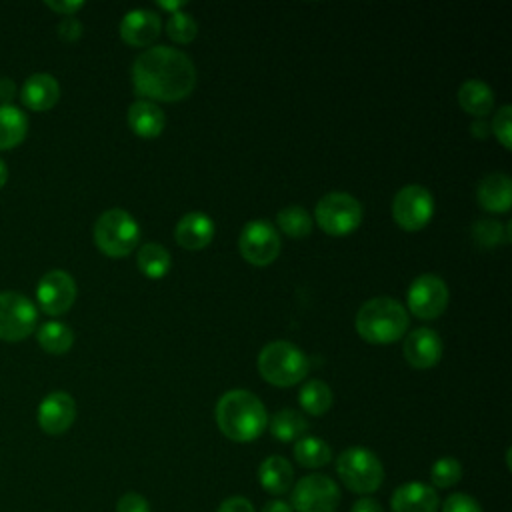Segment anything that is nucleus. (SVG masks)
<instances>
[{"mask_svg": "<svg viewBox=\"0 0 512 512\" xmlns=\"http://www.w3.org/2000/svg\"><path fill=\"white\" fill-rule=\"evenodd\" d=\"M132 84L138 96L158 102H178L194 90L196 68L182 50L152 46L134 60Z\"/></svg>", "mask_w": 512, "mask_h": 512, "instance_id": "f257e3e1", "label": "nucleus"}, {"mask_svg": "<svg viewBox=\"0 0 512 512\" xmlns=\"http://www.w3.org/2000/svg\"><path fill=\"white\" fill-rule=\"evenodd\" d=\"M216 424L232 442H252L268 426V414L260 398L248 390H228L218 398Z\"/></svg>", "mask_w": 512, "mask_h": 512, "instance_id": "f03ea898", "label": "nucleus"}, {"mask_svg": "<svg viewBox=\"0 0 512 512\" xmlns=\"http://www.w3.org/2000/svg\"><path fill=\"white\" fill-rule=\"evenodd\" d=\"M408 322L406 308L390 296L370 298L356 312V332L370 344H392L400 340L408 330Z\"/></svg>", "mask_w": 512, "mask_h": 512, "instance_id": "7ed1b4c3", "label": "nucleus"}, {"mask_svg": "<svg viewBox=\"0 0 512 512\" xmlns=\"http://www.w3.org/2000/svg\"><path fill=\"white\" fill-rule=\"evenodd\" d=\"M260 376L274 386H294L308 374L306 354L288 340L268 342L258 354Z\"/></svg>", "mask_w": 512, "mask_h": 512, "instance_id": "20e7f679", "label": "nucleus"}, {"mask_svg": "<svg viewBox=\"0 0 512 512\" xmlns=\"http://www.w3.org/2000/svg\"><path fill=\"white\" fill-rule=\"evenodd\" d=\"M140 242V226L122 208L102 212L94 224V244L110 258L128 256Z\"/></svg>", "mask_w": 512, "mask_h": 512, "instance_id": "39448f33", "label": "nucleus"}, {"mask_svg": "<svg viewBox=\"0 0 512 512\" xmlns=\"http://www.w3.org/2000/svg\"><path fill=\"white\" fill-rule=\"evenodd\" d=\"M336 472L344 486L356 494L376 492L384 480L382 462L364 446L346 448L336 460Z\"/></svg>", "mask_w": 512, "mask_h": 512, "instance_id": "423d86ee", "label": "nucleus"}, {"mask_svg": "<svg viewBox=\"0 0 512 512\" xmlns=\"http://www.w3.org/2000/svg\"><path fill=\"white\" fill-rule=\"evenodd\" d=\"M316 224L330 236L352 234L362 222V204L348 192H328L314 208Z\"/></svg>", "mask_w": 512, "mask_h": 512, "instance_id": "0eeeda50", "label": "nucleus"}, {"mask_svg": "<svg viewBox=\"0 0 512 512\" xmlns=\"http://www.w3.org/2000/svg\"><path fill=\"white\" fill-rule=\"evenodd\" d=\"M434 216V196L426 186L408 184L392 200L394 222L408 232L422 230Z\"/></svg>", "mask_w": 512, "mask_h": 512, "instance_id": "6e6552de", "label": "nucleus"}, {"mask_svg": "<svg viewBox=\"0 0 512 512\" xmlns=\"http://www.w3.org/2000/svg\"><path fill=\"white\" fill-rule=\"evenodd\" d=\"M242 258L254 266H268L280 254V234L268 220H250L238 236Z\"/></svg>", "mask_w": 512, "mask_h": 512, "instance_id": "1a4fd4ad", "label": "nucleus"}, {"mask_svg": "<svg viewBox=\"0 0 512 512\" xmlns=\"http://www.w3.org/2000/svg\"><path fill=\"white\" fill-rule=\"evenodd\" d=\"M36 322L38 310L30 298L18 292H0V340H24L34 332Z\"/></svg>", "mask_w": 512, "mask_h": 512, "instance_id": "9d476101", "label": "nucleus"}, {"mask_svg": "<svg viewBox=\"0 0 512 512\" xmlns=\"http://www.w3.org/2000/svg\"><path fill=\"white\" fill-rule=\"evenodd\" d=\"M340 502L336 482L324 474H308L296 482L290 506L296 512H334Z\"/></svg>", "mask_w": 512, "mask_h": 512, "instance_id": "9b49d317", "label": "nucleus"}, {"mask_svg": "<svg viewBox=\"0 0 512 512\" xmlns=\"http://www.w3.org/2000/svg\"><path fill=\"white\" fill-rule=\"evenodd\" d=\"M448 298V286L436 274H420L418 278L412 280L406 294L408 310L420 320H434L440 314H444Z\"/></svg>", "mask_w": 512, "mask_h": 512, "instance_id": "f8f14e48", "label": "nucleus"}, {"mask_svg": "<svg viewBox=\"0 0 512 512\" xmlns=\"http://www.w3.org/2000/svg\"><path fill=\"white\" fill-rule=\"evenodd\" d=\"M36 298L42 312L60 316L68 312L76 300V282L66 270H50L40 278L36 286Z\"/></svg>", "mask_w": 512, "mask_h": 512, "instance_id": "ddd939ff", "label": "nucleus"}, {"mask_svg": "<svg viewBox=\"0 0 512 512\" xmlns=\"http://www.w3.org/2000/svg\"><path fill=\"white\" fill-rule=\"evenodd\" d=\"M76 418V402L68 392H50L38 406V426L50 434H64Z\"/></svg>", "mask_w": 512, "mask_h": 512, "instance_id": "4468645a", "label": "nucleus"}, {"mask_svg": "<svg viewBox=\"0 0 512 512\" xmlns=\"http://www.w3.org/2000/svg\"><path fill=\"white\" fill-rule=\"evenodd\" d=\"M404 358L412 368L428 370L442 358V340L432 328H416L404 338Z\"/></svg>", "mask_w": 512, "mask_h": 512, "instance_id": "2eb2a0df", "label": "nucleus"}, {"mask_svg": "<svg viewBox=\"0 0 512 512\" xmlns=\"http://www.w3.org/2000/svg\"><path fill=\"white\" fill-rule=\"evenodd\" d=\"M160 16L148 8H136L124 14L120 22V36L128 46L144 48L152 44L160 34Z\"/></svg>", "mask_w": 512, "mask_h": 512, "instance_id": "dca6fc26", "label": "nucleus"}, {"mask_svg": "<svg viewBox=\"0 0 512 512\" xmlns=\"http://www.w3.org/2000/svg\"><path fill=\"white\" fill-rule=\"evenodd\" d=\"M60 98V84L52 74L36 72L28 76L20 90V100L26 108L44 112L50 110Z\"/></svg>", "mask_w": 512, "mask_h": 512, "instance_id": "f3484780", "label": "nucleus"}, {"mask_svg": "<svg viewBox=\"0 0 512 512\" xmlns=\"http://www.w3.org/2000/svg\"><path fill=\"white\" fill-rule=\"evenodd\" d=\"M174 238L186 250H202L214 238V220L204 212H188L178 220Z\"/></svg>", "mask_w": 512, "mask_h": 512, "instance_id": "a211bd4d", "label": "nucleus"}, {"mask_svg": "<svg viewBox=\"0 0 512 512\" xmlns=\"http://www.w3.org/2000/svg\"><path fill=\"white\" fill-rule=\"evenodd\" d=\"M478 204L496 214H504L510 210L512 204V182L510 176L504 172H492L486 174L476 188Z\"/></svg>", "mask_w": 512, "mask_h": 512, "instance_id": "6ab92c4d", "label": "nucleus"}, {"mask_svg": "<svg viewBox=\"0 0 512 512\" xmlns=\"http://www.w3.org/2000/svg\"><path fill=\"white\" fill-rule=\"evenodd\" d=\"M392 512H436L438 494L424 482H406L392 494Z\"/></svg>", "mask_w": 512, "mask_h": 512, "instance_id": "aec40b11", "label": "nucleus"}, {"mask_svg": "<svg viewBox=\"0 0 512 512\" xmlns=\"http://www.w3.org/2000/svg\"><path fill=\"white\" fill-rule=\"evenodd\" d=\"M130 130L140 138H156L162 134L166 118L164 112L150 100H134L126 114Z\"/></svg>", "mask_w": 512, "mask_h": 512, "instance_id": "412c9836", "label": "nucleus"}, {"mask_svg": "<svg viewBox=\"0 0 512 512\" xmlns=\"http://www.w3.org/2000/svg\"><path fill=\"white\" fill-rule=\"evenodd\" d=\"M292 478H294L292 466L282 456H268L266 460H262L258 468V480L262 488L276 496L286 494L292 488Z\"/></svg>", "mask_w": 512, "mask_h": 512, "instance_id": "4be33fe9", "label": "nucleus"}, {"mask_svg": "<svg viewBox=\"0 0 512 512\" xmlns=\"http://www.w3.org/2000/svg\"><path fill=\"white\" fill-rule=\"evenodd\" d=\"M460 108L472 116H486L494 106V92L482 80H466L458 88Z\"/></svg>", "mask_w": 512, "mask_h": 512, "instance_id": "5701e85b", "label": "nucleus"}, {"mask_svg": "<svg viewBox=\"0 0 512 512\" xmlns=\"http://www.w3.org/2000/svg\"><path fill=\"white\" fill-rule=\"evenodd\" d=\"M26 132V114L12 104H0V150L18 146L26 138Z\"/></svg>", "mask_w": 512, "mask_h": 512, "instance_id": "b1692460", "label": "nucleus"}, {"mask_svg": "<svg viewBox=\"0 0 512 512\" xmlns=\"http://www.w3.org/2000/svg\"><path fill=\"white\" fill-rule=\"evenodd\" d=\"M136 262H138V270L146 278H152V280L164 278L172 268L170 252L156 242L142 244L138 250V256H136Z\"/></svg>", "mask_w": 512, "mask_h": 512, "instance_id": "393cba45", "label": "nucleus"}, {"mask_svg": "<svg viewBox=\"0 0 512 512\" xmlns=\"http://www.w3.org/2000/svg\"><path fill=\"white\" fill-rule=\"evenodd\" d=\"M38 344L48 354H66L74 344V332L70 326L58 320L44 322L36 332Z\"/></svg>", "mask_w": 512, "mask_h": 512, "instance_id": "a878e982", "label": "nucleus"}, {"mask_svg": "<svg viewBox=\"0 0 512 512\" xmlns=\"http://www.w3.org/2000/svg\"><path fill=\"white\" fill-rule=\"evenodd\" d=\"M308 430V420L298 410H278L270 420V432L280 442H292L300 440Z\"/></svg>", "mask_w": 512, "mask_h": 512, "instance_id": "bb28decb", "label": "nucleus"}, {"mask_svg": "<svg viewBox=\"0 0 512 512\" xmlns=\"http://www.w3.org/2000/svg\"><path fill=\"white\" fill-rule=\"evenodd\" d=\"M332 400H334L332 390L322 380H308L298 392V402H300L302 410L310 416L326 414L332 406Z\"/></svg>", "mask_w": 512, "mask_h": 512, "instance_id": "cd10ccee", "label": "nucleus"}, {"mask_svg": "<svg viewBox=\"0 0 512 512\" xmlns=\"http://www.w3.org/2000/svg\"><path fill=\"white\" fill-rule=\"evenodd\" d=\"M294 458L304 468H320L332 460V450L322 438L302 436L294 444Z\"/></svg>", "mask_w": 512, "mask_h": 512, "instance_id": "c85d7f7f", "label": "nucleus"}, {"mask_svg": "<svg viewBox=\"0 0 512 512\" xmlns=\"http://www.w3.org/2000/svg\"><path fill=\"white\" fill-rule=\"evenodd\" d=\"M278 228L290 238H304L312 232V216L302 206H286L276 216Z\"/></svg>", "mask_w": 512, "mask_h": 512, "instance_id": "c756f323", "label": "nucleus"}, {"mask_svg": "<svg viewBox=\"0 0 512 512\" xmlns=\"http://www.w3.org/2000/svg\"><path fill=\"white\" fill-rule=\"evenodd\" d=\"M196 32H198V24L190 14L180 10L170 14L166 22V34L170 40H174L176 44H188L196 38Z\"/></svg>", "mask_w": 512, "mask_h": 512, "instance_id": "7c9ffc66", "label": "nucleus"}, {"mask_svg": "<svg viewBox=\"0 0 512 512\" xmlns=\"http://www.w3.org/2000/svg\"><path fill=\"white\" fill-rule=\"evenodd\" d=\"M472 238L486 248L498 246L502 242H508L510 238V228H504L500 222L496 220H478L472 226Z\"/></svg>", "mask_w": 512, "mask_h": 512, "instance_id": "2f4dec72", "label": "nucleus"}, {"mask_svg": "<svg viewBox=\"0 0 512 512\" xmlns=\"http://www.w3.org/2000/svg\"><path fill=\"white\" fill-rule=\"evenodd\" d=\"M430 478H432V484L438 488L454 486L462 478V464L452 456L438 458L430 468Z\"/></svg>", "mask_w": 512, "mask_h": 512, "instance_id": "473e14b6", "label": "nucleus"}, {"mask_svg": "<svg viewBox=\"0 0 512 512\" xmlns=\"http://www.w3.org/2000/svg\"><path fill=\"white\" fill-rule=\"evenodd\" d=\"M492 132L496 134V138L500 140V144L510 150L512 146V106L510 104H504L498 108L494 120H492Z\"/></svg>", "mask_w": 512, "mask_h": 512, "instance_id": "72a5a7b5", "label": "nucleus"}, {"mask_svg": "<svg viewBox=\"0 0 512 512\" xmlns=\"http://www.w3.org/2000/svg\"><path fill=\"white\" fill-rule=\"evenodd\" d=\"M442 512H482V508L472 496L462 494V492H454L444 500Z\"/></svg>", "mask_w": 512, "mask_h": 512, "instance_id": "f704fd0d", "label": "nucleus"}, {"mask_svg": "<svg viewBox=\"0 0 512 512\" xmlns=\"http://www.w3.org/2000/svg\"><path fill=\"white\" fill-rule=\"evenodd\" d=\"M116 512H150V506L142 494L128 492L118 500Z\"/></svg>", "mask_w": 512, "mask_h": 512, "instance_id": "c9c22d12", "label": "nucleus"}, {"mask_svg": "<svg viewBox=\"0 0 512 512\" xmlns=\"http://www.w3.org/2000/svg\"><path fill=\"white\" fill-rule=\"evenodd\" d=\"M58 36L66 42H74L82 36V24L78 22V18L74 16H66L60 20L58 24Z\"/></svg>", "mask_w": 512, "mask_h": 512, "instance_id": "e433bc0d", "label": "nucleus"}, {"mask_svg": "<svg viewBox=\"0 0 512 512\" xmlns=\"http://www.w3.org/2000/svg\"><path fill=\"white\" fill-rule=\"evenodd\" d=\"M218 512H254V506L244 496H230L220 504Z\"/></svg>", "mask_w": 512, "mask_h": 512, "instance_id": "4c0bfd02", "label": "nucleus"}, {"mask_svg": "<svg viewBox=\"0 0 512 512\" xmlns=\"http://www.w3.org/2000/svg\"><path fill=\"white\" fill-rule=\"evenodd\" d=\"M46 6L66 18V16H74L84 6V2L82 0H64V2L62 0H56V2L54 0H46Z\"/></svg>", "mask_w": 512, "mask_h": 512, "instance_id": "58836bf2", "label": "nucleus"}, {"mask_svg": "<svg viewBox=\"0 0 512 512\" xmlns=\"http://www.w3.org/2000/svg\"><path fill=\"white\" fill-rule=\"evenodd\" d=\"M14 96H16V84H14V80L2 76V78H0V104H10Z\"/></svg>", "mask_w": 512, "mask_h": 512, "instance_id": "ea45409f", "label": "nucleus"}, {"mask_svg": "<svg viewBox=\"0 0 512 512\" xmlns=\"http://www.w3.org/2000/svg\"><path fill=\"white\" fill-rule=\"evenodd\" d=\"M352 512H384V510H382V506H380L378 500L366 496V498H360V500L354 502Z\"/></svg>", "mask_w": 512, "mask_h": 512, "instance_id": "a19ab883", "label": "nucleus"}, {"mask_svg": "<svg viewBox=\"0 0 512 512\" xmlns=\"http://www.w3.org/2000/svg\"><path fill=\"white\" fill-rule=\"evenodd\" d=\"M262 512H292V506L282 500H270L262 506Z\"/></svg>", "mask_w": 512, "mask_h": 512, "instance_id": "79ce46f5", "label": "nucleus"}, {"mask_svg": "<svg viewBox=\"0 0 512 512\" xmlns=\"http://www.w3.org/2000/svg\"><path fill=\"white\" fill-rule=\"evenodd\" d=\"M488 128H490V126H488L484 120H476V122H472V126H470V130H472V134H474L476 138H486V136L490 134Z\"/></svg>", "mask_w": 512, "mask_h": 512, "instance_id": "37998d69", "label": "nucleus"}, {"mask_svg": "<svg viewBox=\"0 0 512 512\" xmlns=\"http://www.w3.org/2000/svg\"><path fill=\"white\" fill-rule=\"evenodd\" d=\"M158 6L164 8V10H174V12H178V10L184 6V2H158Z\"/></svg>", "mask_w": 512, "mask_h": 512, "instance_id": "c03bdc74", "label": "nucleus"}, {"mask_svg": "<svg viewBox=\"0 0 512 512\" xmlns=\"http://www.w3.org/2000/svg\"><path fill=\"white\" fill-rule=\"evenodd\" d=\"M6 180H8V168H6V164L0 160V188L6 184Z\"/></svg>", "mask_w": 512, "mask_h": 512, "instance_id": "a18cd8bd", "label": "nucleus"}]
</instances>
